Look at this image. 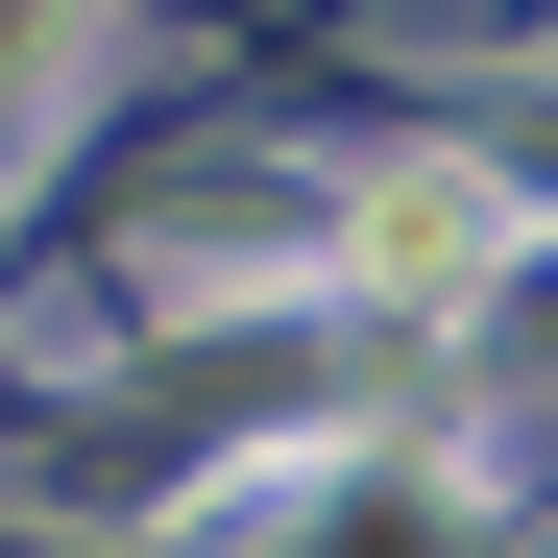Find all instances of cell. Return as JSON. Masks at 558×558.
<instances>
[{"instance_id": "6da1fadb", "label": "cell", "mask_w": 558, "mask_h": 558, "mask_svg": "<svg viewBox=\"0 0 558 558\" xmlns=\"http://www.w3.org/2000/svg\"><path fill=\"white\" fill-rule=\"evenodd\" d=\"M486 195H461V170H364V292H486Z\"/></svg>"}]
</instances>
